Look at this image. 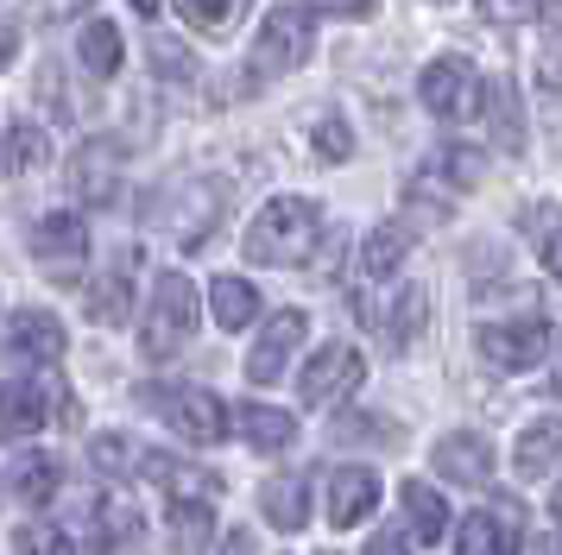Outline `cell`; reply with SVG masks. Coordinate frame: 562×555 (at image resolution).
I'll list each match as a JSON object with an SVG mask.
<instances>
[{
    "label": "cell",
    "instance_id": "cell-1",
    "mask_svg": "<svg viewBox=\"0 0 562 555\" xmlns=\"http://www.w3.org/2000/svg\"><path fill=\"white\" fill-rule=\"evenodd\" d=\"M323 240V208L310 196H272L247 227V259L254 265H304Z\"/></svg>",
    "mask_w": 562,
    "mask_h": 555
},
{
    "label": "cell",
    "instance_id": "cell-2",
    "mask_svg": "<svg viewBox=\"0 0 562 555\" xmlns=\"http://www.w3.org/2000/svg\"><path fill=\"white\" fill-rule=\"evenodd\" d=\"M190 335H196V284L183 272H158L146 322H139V353L153 366H165V360H178L190 348Z\"/></svg>",
    "mask_w": 562,
    "mask_h": 555
},
{
    "label": "cell",
    "instance_id": "cell-3",
    "mask_svg": "<svg viewBox=\"0 0 562 555\" xmlns=\"http://www.w3.org/2000/svg\"><path fill=\"white\" fill-rule=\"evenodd\" d=\"M468 183H481V151L449 146V151H436V158H424V165L405 177V202L424 208L430 222H442V215H456V202H461Z\"/></svg>",
    "mask_w": 562,
    "mask_h": 555
},
{
    "label": "cell",
    "instance_id": "cell-4",
    "mask_svg": "<svg viewBox=\"0 0 562 555\" xmlns=\"http://www.w3.org/2000/svg\"><path fill=\"white\" fill-rule=\"evenodd\" d=\"M474 348L493 373H537L550 348H557V328L543 322V316H525V322H486L474 335Z\"/></svg>",
    "mask_w": 562,
    "mask_h": 555
},
{
    "label": "cell",
    "instance_id": "cell-5",
    "mask_svg": "<svg viewBox=\"0 0 562 555\" xmlns=\"http://www.w3.org/2000/svg\"><path fill=\"white\" fill-rule=\"evenodd\" d=\"M222 202H228V190H222L215 177H190V183H178L171 196L158 202L165 215H153V222L165 227L178 247H203L209 234L222 227Z\"/></svg>",
    "mask_w": 562,
    "mask_h": 555
},
{
    "label": "cell",
    "instance_id": "cell-6",
    "mask_svg": "<svg viewBox=\"0 0 562 555\" xmlns=\"http://www.w3.org/2000/svg\"><path fill=\"white\" fill-rule=\"evenodd\" d=\"M316 50V20L310 7H272L254 38V76H291Z\"/></svg>",
    "mask_w": 562,
    "mask_h": 555
},
{
    "label": "cell",
    "instance_id": "cell-7",
    "mask_svg": "<svg viewBox=\"0 0 562 555\" xmlns=\"http://www.w3.org/2000/svg\"><path fill=\"white\" fill-rule=\"evenodd\" d=\"M153 404H158V417L178 429L183 442H196V449H215L228 435V404L215 392H203V385H165V392H153Z\"/></svg>",
    "mask_w": 562,
    "mask_h": 555
},
{
    "label": "cell",
    "instance_id": "cell-8",
    "mask_svg": "<svg viewBox=\"0 0 562 555\" xmlns=\"http://www.w3.org/2000/svg\"><path fill=\"white\" fill-rule=\"evenodd\" d=\"M355 316L373 328V335H380L392 353H405L411 341L424 335V322H430V291H424V284H398L385 303H373L367 291H360V297H355Z\"/></svg>",
    "mask_w": 562,
    "mask_h": 555
},
{
    "label": "cell",
    "instance_id": "cell-9",
    "mask_svg": "<svg viewBox=\"0 0 562 555\" xmlns=\"http://www.w3.org/2000/svg\"><path fill=\"white\" fill-rule=\"evenodd\" d=\"M360 378H367V360H360V348H348V341H329V348H316V360L297 373V398H304L310 410H329V404L355 398Z\"/></svg>",
    "mask_w": 562,
    "mask_h": 555
},
{
    "label": "cell",
    "instance_id": "cell-10",
    "mask_svg": "<svg viewBox=\"0 0 562 555\" xmlns=\"http://www.w3.org/2000/svg\"><path fill=\"white\" fill-rule=\"evenodd\" d=\"M481 76L468 57H436L430 70L417 76V101L430 107L436 121H461V114H481Z\"/></svg>",
    "mask_w": 562,
    "mask_h": 555
},
{
    "label": "cell",
    "instance_id": "cell-11",
    "mask_svg": "<svg viewBox=\"0 0 562 555\" xmlns=\"http://www.w3.org/2000/svg\"><path fill=\"white\" fill-rule=\"evenodd\" d=\"M525 543V505L493 499L486 511H468L456 530V555H518Z\"/></svg>",
    "mask_w": 562,
    "mask_h": 555
},
{
    "label": "cell",
    "instance_id": "cell-12",
    "mask_svg": "<svg viewBox=\"0 0 562 555\" xmlns=\"http://www.w3.org/2000/svg\"><path fill=\"white\" fill-rule=\"evenodd\" d=\"M304 335H310V316H304V309H279L272 322L259 328L254 353H247V378H254V385H279L284 366H291V353L304 348Z\"/></svg>",
    "mask_w": 562,
    "mask_h": 555
},
{
    "label": "cell",
    "instance_id": "cell-13",
    "mask_svg": "<svg viewBox=\"0 0 562 555\" xmlns=\"http://www.w3.org/2000/svg\"><path fill=\"white\" fill-rule=\"evenodd\" d=\"M32 259L52 265L57 278H70L82 259H89V222L70 215V208H64V215H45V222L32 227Z\"/></svg>",
    "mask_w": 562,
    "mask_h": 555
},
{
    "label": "cell",
    "instance_id": "cell-14",
    "mask_svg": "<svg viewBox=\"0 0 562 555\" xmlns=\"http://www.w3.org/2000/svg\"><path fill=\"white\" fill-rule=\"evenodd\" d=\"M70 190L82 202L108 208V202L121 196V146L114 139H82L77 158H70Z\"/></svg>",
    "mask_w": 562,
    "mask_h": 555
},
{
    "label": "cell",
    "instance_id": "cell-15",
    "mask_svg": "<svg viewBox=\"0 0 562 555\" xmlns=\"http://www.w3.org/2000/svg\"><path fill=\"white\" fill-rule=\"evenodd\" d=\"M436 474L456 479V486H493V442H486L481 429H456V435H442L430 449Z\"/></svg>",
    "mask_w": 562,
    "mask_h": 555
},
{
    "label": "cell",
    "instance_id": "cell-16",
    "mask_svg": "<svg viewBox=\"0 0 562 555\" xmlns=\"http://www.w3.org/2000/svg\"><path fill=\"white\" fill-rule=\"evenodd\" d=\"M373 505H380V474L373 467H335L329 474V524L335 530L367 524Z\"/></svg>",
    "mask_w": 562,
    "mask_h": 555
},
{
    "label": "cell",
    "instance_id": "cell-17",
    "mask_svg": "<svg viewBox=\"0 0 562 555\" xmlns=\"http://www.w3.org/2000/svg\"><path fill=\"white\" fill-rule=\"evenodd\" d=\"M481 121H486V133H493L499 151H525V101H518V82L512 76H486Z\"/></svg>",
    "mask_w": 562,
    "mask_h": 555
},
{
    "label": "cell",
    "instance_id": "cell-18",
    "mask_svg": "<svg viewBox=\"0 0 562 555\" xmlns=\"http://www.w3.org/2000/svg\"><path fill=\"white\" fill-rule=\"evenodd\" d=\"M52 417V398H45V378H13L0 385V435H32Z\"/></svg>",
    "mask_w": 562,
    "mask_h": 555
},
{
    "label": "cell",
    "instance_id": "cell-19",
    "mask_svg": "<svg viewBox=\"0 0 562 555\" xmlns=\"http://www.w3.org/2000/svg\"><path fill=\"white\" fill-rule=\"evenodd\" d=\"M7 353L13 360H57L64 353V322L52 309H20L13 328H7Z\"/></svg>",
    "mask_w": 562,
    "mask_h": 555
},
{
    "label": "cell",
    "instance_id": "cell-20",
    "mask_svg": "<svg viewBox=\"0 0 562 555\" xmlns=\"http://www.w3.org/2000/svg\"><path fill=\"white\" fill-rule=\"evenodd\" d=\"M557 461H562V417H537V423L518 435V449H512V474L543 479V474H557Z\"/></svg>",
    "mask_w": 562,
    "mask_h": 555
},
{
    "label": "cell",
    "instance_id": "cell-21",
    "mask_svg": "<svg viewBox=\"0 0 562 555\" xmlns=\"http://www.w3.org/2000/svg\"><path fill=\"white\" fill-rule=\"evenodd\" d=\"M518 234L531 240V252L543 259V272L562 284V208L557 202H525L518 208Z\"/></svg>",
    "mask_w": 562,
    "mask_h": 555
},
{
    "label": "cell",
    "instance_id": "cell-22",
    "mask_svg": "<svg viewBox=\"0 0 562 555\" xmlns=\"http://www.w3.org/2000/svg\"><path fill=\"white\" fill-rule=\"evenodd\" d=\"M259 511H266V524H272V530H304V524H310V479H304V474L266 479Z\"/></svg>",
    "mask_w": 562,
    "mask_h": 555
},
{
    "label": "cell",
    "instance_id": "cell-23",
    "mask_svg": "<svg viewBox=\"0 0 562 555\" xmlns=\"http://www.w3.org/2000/svg\"><path fill=\"white\" fill-rule=\"evenodd\" d=\"M165 524H171V555H209V543H215V511H209V499H171Z\"/></svg>",
    "mask_w": 562,
    "mask_h": 555
},
{
    "label": "cell",
    "instance_id": "cell-24",
    "mask_svg": "<svg viewBox=\"0 0 562 555\" xmlns=\"http://www.w3.org/2000/svg\"><path fill=\"white\" fill-rule=\"evenodd\" d=\"M234 423H240V435H247L259 454H284L297 442V417H291V410H272V404H240Z\"/></svg>",
    "mask_w": 562,
    "mask_h": 555
},
{
    "label": "cell",
    "instance_id": "cell-25",
    "mask_svg": "<svg viewBox=\"0 0 562 555\" xmlns=\"http://www.w3.org/2000/svg\"><path fill=\"white\" fill-rule=\"evenodd\" d=\"M405 252H411V227L405 222H380L373 234H367V247H360V278H367V284L392 278L398 265H405Z\"/></svg>",
    "mask_w": 562,
    "mask_h": 555
},
{
    "label": "cell",
    "instance_id": "cell-26",
    "mask_svg": "<svg viewBox=\"0 0 562 555\" xmlns=\"http://www.w3.org/2000/svg\"><path fill=\"white\" fill-rule=\"evenodd\" d=\"M398 505H405V524H411L417 543H436V536L449 530V505H442V492L424 486V479H405V486H398Z\"/></svg>",
    "mask_w": 562,
    "mask_h": 555
},
{
    "label": "cell",
    "instance_id": "cell-27",
    "mask_svg": "<svg viewBox=\"0 0 562 555\" xmlns=\"http://www.w3.org/2000/svg\"><path fill=\"white\" fill-rule=\"evenodd\" d=\"M133 536H139V511H133L127 499H102L95 511H89V550L95 555L127 550Z\"/></svg>",
    "mask_w": 562,
    "mask_h": 555
},
{
    "label": "cell",
    "instance_id": "cell-28",
    "mask_svg": "<svg viewBox=\"0 0 562 555\" xmlns=\"http://www.w3.org/2000/svg\"><path fill=\"white\" fill-rule=\"evenodd\" d=\"M209 309H215L222 328H247L259 316V291L247 278H215V284H209Z\"/></svg>",
    "mask_w": 562,
    "mask_h": 555
},
{
    "label": "cell",
    "instance_id": "cell-29",
    "mask_svg": "<svg viewBox=\"0 0 562 555\" xmlns=\"http://www.w3.org/2000/svg\"><path fill=\"white\" fill-rule=\"evenodd\" d=\"M77 57H82V70L89 76H102L108 82V76L121 70V32H114L108 20H89L77 32Z\"/></svg>",
    "mask_w": 562,
    "mask_h": 555
},
{
    "label": "cell",
    "instance_id": "cell-30",
    "mask_svg": "<svg viewBox=\"0 0 562 555\" xmlns=\"http://www.w3.org/2000/svg\"><path fill=\"white\" fill-rule=\"evenodd\" d=\"M38 158H52V139H45V126H13V133H7V139H0V171H32V165H38Z\"/></svg>",
    "mask_w": 562,
    "mask_h": 555
},
{
    "label": "cell",
    "instance_id": "cell-31",
    "mask_svg": "<svg viewBox=\"0 0 562 555\" xmlns=\"http://www.w3.org/2000/svg\"><path fill=\"white\" fill-rule=\"evenodd\" d=\"M254 0H178V13L196 32H209V38H222V32H234L240 25V13H247Z\"/></svg>",
    "mask_w": 562,
    "mask_h": 555
},
{
    "label": "cell",
    "instance_id": "cell-32",
    "mask_svg": "<svg viewBox=\"0 0 562 555\" xmlns=\"http://www.w3.org/2000/svg\"><path fill=\"white\" fill-rule=\"evenodd\" d=\"M127 309H133L127 272H108L102 284H95V297H89V316H95L102 328H121V322H127Z\"/></svg>",
    "mask_w": 562,
    "mask_h": 555
},
{
    "label": "cell",
    "instance_id": "cell-33",
    "mask_svg": "<svg viewBox=\"0 0 562 555\" xmlns=\"http://www.w3.org/2000/svg\"><path fill=\"white\" fill-rule=\"evenodd\" d=\"M13 492L26 505H45L57 492V461H45V454H26L20 467H13Z\"/></svg>",
    "mask_w": 562,
    "mask_h": 555
},
{
    "label": "cell",
    "instance_id": "cell-34",
    "mask_svg": "<svg viewBox=\"0 0 562 555\" xmlns=\"http://www.w3.org/2000/svg\"><path fill=\"white\" fill-rule=\"evenodd\" d=\"M310 146H316L323 165H348V158H355V126L341 121V114H323L316 133H310Z\"/></svg>",
    "mask_w": 562,
    "mask_h": 555
},
{
    "label": "cell",
    "instance_id": "cell-35",
    "mask_svg": "<svg viewBox=\"0 0 562 555\" xmlns=\"http://www.w3.org/2000/svg\"><path fill=\"white\" fill-rule=\"evenodd\" d=\"M13 555H70V536H64L57 524H20Z\"/></svg>",
    "mask_w": 562,
    "mask_h": 555
},
{
    "label": "cell",
    "instance_id": "cell-36",
    "mask_svg": "<svg viewBox=\"0 0 562 555\" xmlns=\"http://www.w3.org/2000/svg\"><path fill=\"white\" fill-rule=\"evenodd\" d=\"M153 70H158V76H171V82H183V76L196 70V64H190V50H183L178 38H153Z\"/></svg>",
    "mask_w": 562,
    "mask_h": 555
},
{
    "label": "cell",
    "instance_id": "cell-37",
    "mask_svg": "<svg viewBox=\"0 0 562 555\" xmlns=\"http://www.w3.org/2000/svg\"><path fill=\"white\" fill-rule=\"evenodd\" d=\"M543 126H550V146L562 151V70H543Z\"/></svg>",
    "mask_w": 562,
    "mask_h": 555
},
{
    "label": "cell",
    "instance_id": "cell-38",
    "mask_svg": "<svg viewBox=\"0 0 562 555\" xmlns=\"http://www.w3.org/2000/svg\"><path fill=\"white\" fill-rule=\"evenodd\" d=\"M481 13L493 25H518V20H537V0H481Z\"/></svg>",
    "mask_w": 562,
    "mask_h": 555
},
{
    "label": "cell",
    "instance_id": "cell-39",
    "mask_svg": "<svg viewBox=\"0 0 562 555\" xmlns=\"http://www.w3.org/2000/svg\"><path fill=\"white\" fill-rule=\"evenodd\" d=\"M316 13H329V20H373L380 13V0H310Z\"/></svg>",
    "mask_w": 562,
    "mask_h": 555
},
{
    "label": "cell",
    "instance_id": "cell-40",
    "mask_svg": "<svg viewBox=\"0 0 562 555\" xmlns=\"http://www.w3.org/2000/svg\"><path fill=\"white\" fill-rule=\"evenodd\" d=\"M537 25H543V45L557 57L562 50V0H537Z\"/></svg>",
    "mask_w": 562,
    "mask_h": 555
},
{
    "label": "cell",
    "instance_id": "cell-41",
    "mask_svg": "<svg viewBox=\"0 0 562 555\" xmlns=\"http://www.w3.org/2000/svg\"><path fill=\"white\" fill-rule=\"evenodd\" d=\"M360 555H411V543L398 536V530H373V536H367V550H360Z\"/></svg>",
    "mask_w": 562,
    "mask_h": 555
},
{
    "label": "cell",
    "instance_id": "cell-42",
    "mask_svg": "<svg viewBox=\"0 0 562 555\" xmlns=\"http://www.w3.org/2000/svg\"><path fill=\"white\" fill-rule=\"evenodd\" d=\"M335 435H341V442H348V435H380V442H392V423H360V417H341Z\"/></svg>",
    "mask_w": 562,
    "mask_h": 555
},
{
    "label": "cell",
    "instance_id": "cell-43",
    "mask_svg": "<svg viewBox=\"0 0 562 555\" xmlns=\"http://www.w3.org/2000/svg\"><path fill=\"white\" fill-rule=\"evenodd\" d=\"M13 50H20V32H13V20H0V70L13 64Z\"/></svg>",
    "mask_w": 562,
    "mask_h": 555
},
{
    "label": "cell",
    "instance_id": "cell-44",
    "mask_svg": "<svg viewBox=\"0 0 562 555\" xmlns=\"http://www.w3.org/2000/svg\"><path fill=\"white\" fill-rule=\"evenodd\" d=\"M133 13H139V20H158L165 7H158V0H133Z\"/></svg>",
    "mask_w": 562,
    "mask_h": 555
},
{
    "label": "cell",
    "instance_id": "cell-45",
    "mask_svg": "<svg viewBox=\"0 0 562 555\" xmlns=\"http://www.w3.org/2000/svg\"><path fill=\"white\" fill-rule=\"evenodd\" d=\"M537 555H562V530H557V536H543V543H537Z\"/></svg>",
    "mask_w": 562,
    "mask_h": 555
},
{
    "label": "cell",
    "instance_id": "cell-46",
    "mask_svg": "<svg viewBox=\"0 0 562 555\" xmlns=\"http://www.w3.org/2000/svg\"><path fill=\"white\" fill-rule=\"evenodd\" d=\"M228 555H254V543L247 536H228Z\"/></svg>",
    "mask_w": 562,
    "mask_h": 555
},
{
    "label": "cell",
    "instance_id": "cell-47",
    "mask_svg": "<svg viewBox=\"0 0 562 555\" xmlns=\"http://www.w3.org/2000/svg\"><path fill=\"white\" fill-rule=\"evenodd\" d=\"M557 524H562V479H557Z\"/></svg>",
    "mask_w": 562,
    "mask_h": 555
},
{
    "label": "cell",
    "instance_id": "cell-48",
    "mask_svg": "<svg viewBox=\"0 0 562 555\" xmlns=\"http://www.w3.org/2000/svg\"><path fill=\"white\" fill-rule=\"evenodd\" d=\"M430 7H449V0H430Z\"/></svg>",
    "mask_w": 562,
    "mask_h": 555
}]
</instances>
